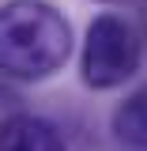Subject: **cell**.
<instances>
[{
  "label": "cell",
  "mask_w": 147,
  "mask_h": 151,
  "mask_svg": "<svg viewBox=\"0 0 147 151\" xmlns=\"http://www.w3.org/2000/svg\"><path fill=\"white\" fill-rule=\"evenodd\" d=\"M72 57V27L49 0L0 4V76L38 83L57 76Z\"/></svg>",
  "instance_id": "obj_1"
},
{
  "label": "cell",
  "mask_w": 147,
  "mask_h": 151,
  "mask_svg": "<svg viewBox=\"0 0 147 151\" xmlns=\"http://www.w3.org/2000/svg\"><path fill=\"white\" fill-rule=\"evenodd\" d=\"M113 132L121 144H132V147H147V83L140 91H132L117 113H113Z\"/></svg>",
  "instance_id": "obj_4"
},
{
  "label": "cell",
  "mask_w": 147,
  "mask_h": 151,
  "mask_svg": "<svg viewBox=\"0 0 147 151\" xmlns=\"http://www.w3.org/2000/svg\"><path fill=\"white\" fill-rule=\"evenodd\" d=\"M0 151H68V147L53 121L19 110L0 121Z\"/></svg>",
  "instance_id": "obj_3"
},
{
  "label": "cell",
  "mask_w": 147,
  "mask_h": 151,
  "mask_svg": "<svg viewBox=\"0 0 147 151\" xmlns=\"http://www.w3.org/2000/svg\"><path fill=\"white\" fill-rule=\"evenodd\" d=\"M140 57H143V42L136 34V27L117 12H102L87 27L83 60H79L83 83L91 91H113L128 76H136Z\"/></svg>",
  "instance_id": "obj_2"
},
{
  "label": "cell",
  "mask_w": 147,
  "mask_h": 151,
  "mask_svg": "<svg viewBox=\"0 0 147 151\" xmlns=\"http://www.w3.org/2000/svg\"><path fill=\"white\" fill-rule=\"evenodd\" d=\"M98 4H136V0H98Z\"/></svg>",
  "instance_id": "obj_5"
}]
</instances>
